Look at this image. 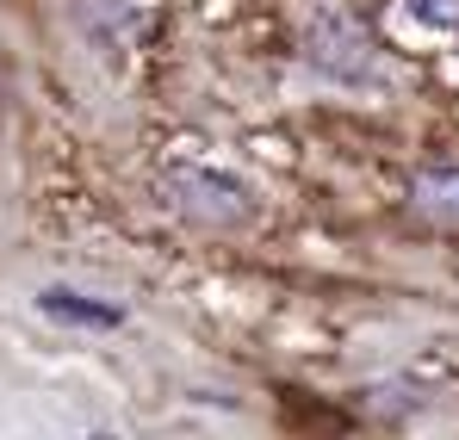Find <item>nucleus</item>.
I'll return each instance as SVG.
<instances>
[{
  "label": "nucleus",
  "mask_w": 459,
  "mask_h": 440,
  "mask_svg": "<svg viewBox=\"0 0 459 440\" xmlns=\"http://www.w3.org/2000/svg\"><path fill=\"white\" fill-rule=\"evenodd\" d=\"M56 323H75V329H118L125 310L118 304H100V298H81V292H44L38 298Z\"/></svg>",
  "instance_id": "obj_2"
},
{
  "label": "nucleus",
  "mask_w": 459,
  "mask_h": 440,
  "mask_svg": "<svg viewBox=\"0 0 459 440\" xmlns=\"http://www.w3.org/2000/svg\"><path fill=\"white\" fill-rule=\"evenodd\" d=\"M410 205L429 223H459V168H429V174H416Z\"/></svg>",
  "instance_id": "obj_1"
},
{
  "label": "nucleus",
  "mask_w": 459,
  "mask_h": 440,
  "mask_svg": "<svg viewBox=\"0 0 459 440\" xmlns=\"http://www.w3.org/2000/svg\"><path fill=\"white\" fill-rule=\"evenodd\" d=\"M93 440H106V435H93Z\"/></svg>",
  "instance_id": "obj_4"
},
{
  "label": "nucleus",
  "mask_w": 459,
  "mask_h": 440,
  "mask_svg": "<svg viewBox=\"0 0 459 440\" xmlns=\"http://www.w3.org/2000/svg\"><path fill=\"white\" fill-rule=\"evenodd\" d=\"M429 6V25H459V0H422Z\"/></svg>",
  "instance_id": "obj_3"
}]
</instances>
